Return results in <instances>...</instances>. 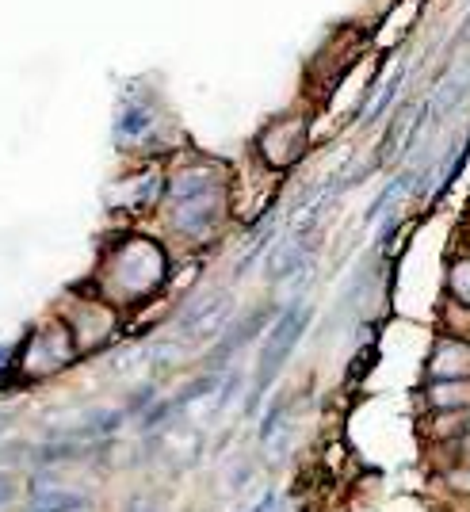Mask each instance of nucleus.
<instances>
[{"mask_svg":"<svg viewBox=\"0 0 470 512\" xmlns=\"http://www.w3.org/2000/svg\"><path fill=\"white\" fill-rule=\"evenodd\" d=\"M302 325H306V314H302V310H287V314L272 325V337L264 341V348H260V360H257V386H253V402H257L268 386H272V379L279 375V367L287 363V356H291L295 341L302 337Z\"/></svg>","mask_w":470,"mask_h":512,"instance_id":"f257e3e1","label":"nucleus"},{"mask_svg":"<svg viewBox=\"0 0 470 512\" xmlns=\"http://www.w3.org/2000/svg\"><path fill=\"white\" fill-rule=\"evenodd\" d=\"M428 379L432 383H467L470 379V344L440 341L432 360H428Z\"/></svg>","mask_w":470,"mask_h":512,"instance_id":"f03ea898","label":"nucleus"},{"mask_svg":"<svg viewBox=\"0 0 470 512\" xmlns=\"http://www.w3.org/2000/svg\"><path fill=\"white\" fill-rule=\"evenodd\" d=\"M226 314H230V299H226V295H211V299H203L192 314L184 318V333H188V337H211L214 329H222Z\"/></svg>","mask_w":470,"mask_h":512,"instance_id":"7ed1b4c3","label":"nucleus"},{"mask_svg":"<svg viewBox=\"0 0 470 512\" xmlns=\"http://www.w3.org/2000/svg\"><path fill=\"white\" fill-rule=\"evenodd\" d=\"M88 505L85 493L77 490H46V493H31L27 501V512H81Z\"/></svg>","mask_w":470,"mask_h":512,"instance_id":"20e7f679","label":"nucleus"},{"mask_svg":"<svg viewBox=\"0 0 470 512\" xmlns=\"http://www.w3.org/2000/svg\"><path fill=\"white\" fill-rule=\"evenodd\" d=\"M428 398L440 413L455 409V417H463V413H470V379L467 383H432Z\"/></svg>","mask_w":470,"mask_h":512,"instance_id":"39448f33","label":"nucleus"},{"mask_svg":"<svg viewBox=\"0 0 470 512\" xmlns=\"http://www.w3.org/2000/svg\"><path fill=\"white\" fill-rule=\"evenodd\" d=\"M81 455H88V448L65 440V444H46V448L35 451V463H69V459H81Z\"/></svg>","mask_w":470,"mask_h":512,"instance_id":"423d86ee","label":"nucleus"},{"mask_svg":"<svg viewBox=\"0 0 470 512\" xmlns=\"http://www.w3.org/2000/svg\"><path fill=\"white\" fill-rule=\"evenodd\" d=\"M451 295L470 306V260H459L455 268H451Z\"/></svg>","mask_w":470,"mask_h":512,"instance_id":"0eeeda50","label":"nucleus"},{"mask_svg":"<svg viewBox=\"0 0 470 512\" xmlns=\"http://www.w3.org/2000/svg\"><path fill=\"white\" fill-rule=\"evenodd\" d=\"M16 493H20V482H16L12 474H0V509H4V505H12V501H16Z\"/></svg>","mask_w":470,"mask_h":512,"instance_id":"6e6552de","label":"nucleus"},{"mask_svg":"<svg viewBox=\"0 0 470 512\" xmlns=\"http://www.w3.org/2000/svg\"><path fill=\"white\" fill-rule=\"evenodd\" d=\"M46 490H58V482H54V474H50V470H39V474L31 478L27 493H46Z\"/></svg>","mask_w":470,"mask_h":512,"instance_id":"1a4fd4ad","label":"nucleus"},{"mask_svg":"<svg viewBox=\"0 0 470 512\" xmlns=\"http://www.w3.org/2000/svg\"><path fill=\"white\" fill-rule=\"evenodd\" d=\"M276 509V497H272V493H268V497H264V501H260L257 509H249V512H272Z\"/></svg>","mask_w":470,"mask_h":512,"instance_id":"9d476101","label":"nucleus"}]
</instances>
